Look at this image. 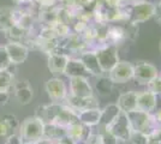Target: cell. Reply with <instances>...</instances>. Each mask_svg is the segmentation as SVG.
<instances>
[{
    "label": "cell",
    "instance_id": "1",
    "mask_svg": "<svg viewBox=\"0 0 161 144\" xmlns=\"http://www.w3.org/2000/svg\"><path fill=\"white\" fill-rule=\"evenodd\" d=\"M35 117L41 119L43 124H57L64 127L78 121L77 112L71 109L65 103L51 102L37 107Z\"/></svg>",
    "mask_w": 161,
    "mask_h": 144
},
{
    "label": "cell",
    "instance_id": "2",
    "mask_svg": "<svg viewBox=\"0 0 161 144\" xmlns=\"http://www.w3.org/2000/svg\"><path fill=\"white\" fill-rule=\"evenodd\" d=\"M129 118V121L131 125L132 131L143 133L150 138L155 132L159 124L156 123L153 113H147L142 110H132L130 113H126Z\"/></svg>",
    "mask_w": 161,
    "mask_h": 144
},
{
    "label": "cell",
    "instance_id": "3",
    "mask_svg": "<svg viewBox=\"0 0 161 144\" xmlns=\"http://www.w3.org/2000/svg\"><path fill=\"white\" fill-rule=\"evenodd\" d=\"M43 127L45 124L37 117H28L19 125L18 136L22 144H34L43 137Z\"/></svg>",
    "mask_w": 161,
    "mask_h": 144
},
{
    "label": "cell",
    "instance_id": "4",
    "mask_svg": "<svg viewBox=\"0 0 161 144\" xmlns=\"http://www.w3.org/2000/svg\"><path fill=\"white\" fill-rule=\"evenodd\" d=\"M155 5L153 3L144 1L138 4H131L128 6V23L138 25L140 23L154 17Z\"/></svg>",
    "mask_w": 161,
    "mask_h": 144
},
{
    "label": "cell",
    "instance_id": "5",
    "mask_svg": "<svg viewBox=\"0 0 161 144\" xmlns=\"http://www.w3.org/2000/svg\"><path fill=\"white\" fill-rule=\"evenodd\" d=\"M95 54L103 73H108L109 71H112V69L119 62L118 49L112 45H105L102 47L97 48L95 51Z\"/></svg>",
    "mask_w": 161,
    "mask_h": 144
},
{
    "label": "cell",
    "instance_id": "6",
    "mask_svg": "<svg viewBox=\"0 0 161 144\" xmlns=\"http://www.w3.org/2000/svg\"><path fill=\"white\" fill-rule=\"evenodd\" d=\"M106 130L109 131L118 141H121V142L126 143L129 137H130V135H131V132H132L128 114L124 113V112H120L118 114V117L114 119L113 123L106 127Z\"/></svg>",
    "mask_w": 161,
    "mask_h": 144
},
{
    "label": "cell",
    "instance_id": "7",
    "mask_svg": "<svg viewBox=\"0 0 161 144\" xmlns=\"http://www.w3.org/2000/svg\"><path fill=\"white\" fill-rule=\"evenodd\" d=\"M46 91H47L49 99L52 100V102L63 103L65 101L67 96V88L65 82L61 79L60 77H53L49 78L46 82Z\"/></svg>",
    "mask_w": 161,
    "mask_h": 144
},
{
    "label": "cell",
    "instance_id": "8",
    "mask_svg": "<svg viewBox=\"0 0 161 144\" xmlns=\"http://www.w3.org/2000/svg\"><path fill=\"white\" fill-rule=\"evenodd\" d=\"M108 77L113 83H126L134 78V65L125 60H119L112 71L108 72Z\"/></svg>",
    "mask_w": 161,
    "mask_h": 144
},
{
    "label": "cell",
    "instance_id": "9",
    "mask_svg": "<svg viewBox=\"0 0 161 144\" xmlns=\"http://www.w3.org/2000/svg\"><path fill=\"white\" fill-rule=\"evenodd\" d=\"M158 76H159L158 69L150 62L141 61L134 65V78L132 79H135L140 84H148Z\"/></svg>",
    "mask_w": 161,
    "mask_h": 144
},
{
    "label": "cell",
    "instance_id": "10",
    "mask_svg": "<svg viewBox=\"0 0 161 144\" xmlns=\"http://www.w3.org/2000/svg\"><path fill=\"white\" fill-rule=\"evenodd\" d=\"M70 95L82 97V99L94 96V90L89 83V78H86V77L70 78Z\"/></svg>",
    "mask_w": 161,
    "mask_h": 144
},
{
    "label": "cell",
    "instance_id": "11",
    "mask_svg": "<svg viewBox=\"0 0 161 144\" xmlns=\"http://www.w3.org/2000/svg\"><path fill=\"white\" fill-rule=\"evenodd\" d=\"M64 103L69 106L71 109L75 112H80L84 109H93V108H100V103L97 101V99L95 96L92 97H87V99H82V97H76L70 94H67L66 99Z\"/></svg>",
    "mask_w": 161,
    "mask_h": 144
},
{
    "label": "cell",
    "instance_id": "12",
    "mask_svg": "<svg viewBox=\"0 0 161 144\" xmlns=\"http://www.w3.org/2000/svg\"><path fill=\"white\" fill-rule=\"evenodd\" d=\"M4 46L6 48V52L7 54H8V58H10V61H11V64L14 66L23 64V62L27 60L28 54H29V49L23 43L8 41Z\"/></svg>",
    "mask_w": 161,
    "mask_h": 144
},
{
    "label": "cell",
    "instance_id": "13",
    "mask_svg": "<svg viewBox=\"0 0 161 144\" xmlns=\"http://www.w3.org/2000/svg\"><path fill=\"white\" fill-rule=\"evenodd\" d=\"M92 130L93 127H88L84 124L76 121L66 127V137L70 138L75 144H84Z\"/></svg>",
    "mask_w": 161,
    "mask_h": 144
},
{
    "label": "cell",
    "instance_id": "14",
    "mask_svg": "<svg viewBox=\"0 0 161 144\" xmlns=\"http://www.w3.org/2000/svg\"><path fill=\"white\" fill-rule=\"evenodd\" d=\"M14 97L17 100V102L22 104V106H25L31 102V99H33V88L30 85L29 81L24 79V81H17L14 83Z\"/></svg>",
    "mask_w": 161,
    "mask_h": 144
},
{
    "label": "cell",
    "instance_id": "15",
    "mask_svg": "<svg viewBox=\"0 0 161 144\" xmlns=\"http://www.w3.org/2000/svg\"><path fill=\"white\" fill-rule=\"evenodd\" d=\"M69 59L70 56L63 52L49 54L48 55V70L51 71V73H53L54 77H57L58 75H63Z\"/></svg>",
    "mask_w": 161,
    "mask_h": 144
},
{
    "label": "cell",
    "instance_id": "16",
    "mask_svg": "<svg viewBox=\"0 0 161 144\" xmlns=\"http://www.w3.org/2000/svg\"><path fill=\"white\" fill-rule=\"evenodd\" d=\"M78 59L83 62V65H84V67L89 72V75L95 76V77L105 75L102 72V70H101L100 65H99L97 58H96V54H95V51H86V52L80 53Z\"/></svg>",
    "mask_w": 161,
    "mask_h": 144
},
{
    "label": "cell",
    "instance_id": "17",
    "mask_svg": "<svg viewBox=\"0 0 161 144\" xmlns=\"http://www.w3.org/2000/svg\"><path fill=\"white\" fill-rule=\"evenodd\" d=\"M159 96L153 94L152 91L146 90L137 94V109L147 113H153L158 106Z\"/></svg>",
    "mask_w": 161,
    "mask_h": 144
},
{
    "label": "cell",
    "instance_id": "18",
    "mask_svg": "<svg viewBox=\"0 0 161 144\" xmlns=\"http://www.w3.org/2000/svg\"><path fill=\"white\" fill-rule=\"evenodd\" d=\"M126 40L129 39L125 27L119 24H108L107 45H112L117 47L118 45H123Z\"/></svg>",
    "mask_w": 161,
    "mask_h": 144
},
{
    "label": "cell",
    "instance_id": "19",
    "mask_svg": "<svg viewBox=\"0 0 161 144\" xmlns=\"http://www.w3.org/2000/svg\"><path fill=\"white\" fill-rule=\"evenodd\" d=\"M137 94L138 93L136 91H126L119 95L115 104L118 106L120 112L130 113L137 109Z\"/></svg>",
    "mask_w": 161,
    "mask_h": 144
},
{
    "label": "cell",
    "instance_id": "20",
    "mask_svg": "<svg viewBox=\"0 0 161 144\" xmlns=\"http://www.w3.org/2000/svg\"><path fill=\"white\" fill-rule=\"evenodd\" d=\"M64 75H66L69 78L72 77H86L89 78V72L84 67L83 62L78 58H70L66 64V67L64 71Z\"/></svg>",
    "mask_w": 161,
    "mask_h": 144
},
{
    "label": "cell",
    "instance_id": "21",
    "mask_svg": "<svg viewBox=\"0 0 161 144\" xmlns=\"http://www.w3.org/2000/svg\"><path fill=\"white\" fill-rule=\"evenodd\" d=\"M78 121L84 124L88 127H95L100 124L101 109L100 108H93V109H84L77 113Z\"/></svg>",
    "mask_w": 161,
    "mask_h": 144
},
{
    "label": "cell",
    "instance_id": "22",
    "mask_svg": "<svg viewBox=\"0 0 161 144\" xmlns=\"http://www.w3.org/2000/svg\"><path fill=\"white\" fill-rule=\"evenodd\" d=\"M66 137V127L57 124H45L43 127V138L57 143Z\"/></svg>",
    "mask_w": 161,
    "mask_h": 144
},
{
    "label": "cell",
    "instance_id": "23",
    "mask_svg": "<svg viewBox=\"0 0 161 144\" xmlns=\"http://www.w3.org/2000/svg\"><path fill=\"white\" fill-rule=\"evenodd\" d=\"M120 113V109L118 108V106L115 103H111L106 106L103 109H101V118L100 124L97 125L101 129H106L114 121V119L118 117V114Z\"/></svg>",
    "mask_w": 161,
    "mask_h": 144
},
{
    "label": "cell",
    "instance_id": "24",
    "mask_svg": "<svg viewBox=\"0 0 161 144\" xmlns=\"http://www.w3.org/2000/svg\"><path fill=\"white\" fill-rule=\"evenodd\" d=\"M114 83L109 79L108 76H99L96 82H95V88L96 90L100 93L101 95H107L112 91V88H113Z\"/></svg>",
    "mask_w": 161,
    "mask_h": 144
},
{
    "label": "cell",
    "instance_id": "25",
    "mask_svg": "<svg viewBox=\"0 0 161 144\" xmlns=\"http://www.w3.org/2000/svg\"><path fill=\"white\" fill-rule=\"evenodd\" d=\"M11 69L8 71H1L0 72V91H10V89L14 87V73L11 71Z\"/></svg>",
    "mask_w": 161,
    "mask_h": 144
},
{
    "label": "cell",
    "instance_id": "26",
    "mask_svg": "<svg viewBox=\"0 0 161 144\" xmlns=\"http://www.w3.org/2000/svg\"><path fill=\"white\" fill-rule=\"evenodd\" d=\"M12 25H14L12 8H1L0 10V30L6 33Z\"/></svg>",
    "mask_w": 161,
    "mask_h": 144
},
{
    "label": "cell",
    "instance_id": "27",
    "mask_svg": "<svg viewBox=\"0 0 161 144\" xmlns=\"http://www.w3.org/2000/svg\"><path fill=\"white\" fill-rule=\"evenodd\" d=\"M3 121L6 124V126L10 129V131L12 133H17V131L19 130V120L17 119V117L14 114H11V113L5 114L3 118Z\"/></svg>",
    "mask_w": 161,
    "mask_h": 144
},
{
    "label": "cell",
    "instance_id": "28",
    "mask_svg": "<svg viewBox=\"0 0 161 144\" xmlns=\"http://www.w3.org/2000/svg\"><path fill=\"white\" fill-rule=\"evenodd\" d=\"M14 65L10 61V58L6 52L5 46H0V72L1 71H8Z\"/></svg>",
    "mask_w": 161,
    "mask_h": 144
},
{
    "label": "cell",
    "instance_id": "29",
    "mask_svg": "<svg viewBox=\"0 0 161 144\" xmlns=\"http://www.w3.org/2000/svg\"><path fill=\"white\" fill-rule=\"evenodd\" d=\"M126 144H149V137L143 133L132 131Z\"/></svg>",
    "mask_w": 161,
    "mask_h": 144
},
{
    "label": "cell",
    "instance_id": "30",
    "mask_svg": "<svg viewBox=\"0 0 161 144\" xmlns=\"http://www.w3.org/2000/svg\"><path fill=\"white\" fill-rule=\"evenodd\" d=\"M99 133H100V139L102 144H118L119 143V141L114 137L109 131L106 130V129H101V130L99 131Z\"/></svg>",
    "mask_w": 161,
    "mask_h": 144
},
{
    "label": "cell",
    "instance_id": "31",
    "mask_svg": "<svg viewBox=\"0 0 161 144\" xmlns=\"http://www.w3.org/2000/svg\"><path fill=\"white\" fill-rule=\"evenodd\" d=\"M33 3L39 10H52L58 6V0H33Z\"/></svg>",
    "mask_w": 161,
    "mask_h": 144
},
{
    "label": "cell",
    "instance_id": "32",
    "mask_svg": "<svg viewBox=\"0 0 161 144\" xmlns=\"http://www.w3.org/2000/svg\"><path fill=\"white\" fill-rule=\"evenodd\" d=\"M148 90L152 91L153 94L156 96H161V78L160 76H158L156 78H154L152 82H149L147 84Z\"/></svg>",
    "mask_w": 161,
    "mask_h": 144
},
{
    "label": "cell",
    "instance_id": "33",
    "mask_svg": "<svg viewBox=\"0 0 161 144\" xmlns=\"http://www.w3.org/2000/svg\"><path fill=\"white\" fill-rule=\"evenodd\" d=\"M84 144H102L101 143V139H100V133H99V131H93L90 132V135H89V137L87 138V141L84 142Z\"/></svg>",
    "mask_w": 161,
    "mask_h": 144
},
{
    "label": "cell",
    "instance_id": "34",
    "mask_svg": "<svg viewBox=\"0 0 161 144\" xmlns=\"http://www.w3.org/2000/svg\"><path fill=\"white\" fill-rule=\"evenodd\" d=\"M12 132L10 131V129L6 126V124L4 123L3 120H0V137L5 138V137H8L10 135H11Z\"/></svg>",
    "mask_w": 161,
    "mask_h": 144
},
{
    "label": "cell",
    "instance_id": "35",
    "mask_svg": "<svg viewBox=\"0 0 161 144\" xmlns=\"http://www.w3.org/2000/svg\"><path fill=\"white\" fill-rule=\"evenodd\" d=\"M4 144H22V141H20L18 133H11L6 138V142Z\"/></svg>",
    "mask_w": 161,
    "mask_h": 144
},
{
    "label": "cell",
    "instance_id": "36",
    "mask_svg": "<svg viewBox=\"0 0 161 144\" xmlns=\"http://www.w3.org/2000/svg\"><path fill=\"white\" fill-rule=\"evenodd\" d=\"M10 91H0V106H6L10 101Z\"/></svg>",
    "mask_w": 161,
    "mask_h": 144
},
{
    "label": "cell",
    "instance_id": "37",
    "mask_svg": "<svg viewBox=\"0 0 161 144\" xmlns=\"http://www.w3.org/2000/svg\"><path fill=\"white\" fill-rule=\"evenodd\" d=\"M149 141H152V142H161V125H159L156 127V130L153 133V136L149 138Z\"/></svg>",
    "mask_w": 161,
    "mask_h": 144
},
{
    "label": "cell",
    "instance_id": "38",
    "mask_svg": "<svg viewBox=\"0 0 161 144\" xmlns=\"http://www.w3.org/2000/svg\"><path fill=\"white\" fill-rule=\"evenodd\" d=\"M154 17H155V19L161 24V3H159L158 5H155Z\"/></svg>",
    "mask_w": 161,
    "mask_h": 144
},
{
    "label": "cell",
    "instance_id": "39",
    "mask_svg": "<svg viewBox=\"0 0 161 144\" xmlns=\"http://www.w3.org/2000/svg\"><path fill=\"white\" fill-rule=\"evenodd\" d=\"M153 115H154L155 120H156V123L159 124V125H161V108H160V109L156 110V112H155Z\"/></svg>",
    "mask_w": 161,
    "mask_h": 144
},
{
    "label": "cell",
    "instance_id": "40",
    "mask_svg": "<svg viewBox=\"0 0 161 144\" xmlns=\"http://www.w3.org/2000/svg\"><path fill=\"white\" fill-rule=\"evenodd\" d=\"M34 144H54L52 141H49V139H46V138H41V139H39L37 142H35Z\"/></svg>",
    "mask_w": 161,
    "mask_h": 144
},
{
    "label": "cell",
    "instance_id": "41",
    "mask_svg": "<svg viewBox=\"0 0 161 144\" xmlns=\"http://www.w3.org/2000/svg\"><path fill=\"white\" fill-rule=\"evenodd\" d=\"M54 144H75V143L70 138L65 137V138H63L61 141H59V142H57V143H54Z\"/></svg>",
    "mask_w": 161,
    "mask_h": 144
},
{
    "label": "cell",
    "instance_id": "42",
    "mask_svg": "<svg viewBox=\"0 0 161 144\" xmlns=\"http://www.w3.org/2000/svg\"><path fill=\"white\" fill-rule=\"evenodd\" d=\"M130 1H131V4H138V3H144L147 0H130Z\"/></svg>",
    "mask_w": 161,
    "mask_h": 144
},
{
    "label": "cell",
    "instance_id": "43",
    "mask_svg": "<svg viewBox=\"0 0 161 144\" xmlns=\"http://www.w3.org/2000/svg\"><path fill=\"white\" fill-rule=\"evenodd\" d=\"M150 142H152V141H150ZM155 144H161V142H154Z\"/></svg>",
    "mask_w": 161,
    "mask_h": 144
},
{
    "label": "cell",
    "instance_id": "44",
    "mask_svg": "<svg viewBox=\"0 0 161 144\" xmlns=\"http://www.w3.org/2000/svg\"><path fill=\"white\" fill-rule=\"evenodd\" d=\"M149 144H155L154 142H150V141H149Z\"/></svg>",
    "mask_w": 161,
    "mask_h": 144
},
{
    "label": "cell",
    "instance_id": "45",
    "mask_svg": "<svg viewBox=\"0 0 161 144\" xmlns=\"http://www.w3.org/2000/svg\"><path fill=\"white\" fill-rule=\"evenodd\" d=\"M160 52H161V43H160Z\"/></svg>",
    "mask_w": 161,
    "mask_h": 144
},
{
    "label": "cell",
    "instance_id": "46",
    "mask_svg": "<svg viewBox=\"0 0 161 144\" xmlns=\"http://www.w3.org/2000/svg\"><path fill=\"white\" fill-rule=\"evenodd\" d=\"M160 78H161V73H160Z\"/></svg>",
    "mask_w": 161,
    "mask_h": 144
}]
</instances>
